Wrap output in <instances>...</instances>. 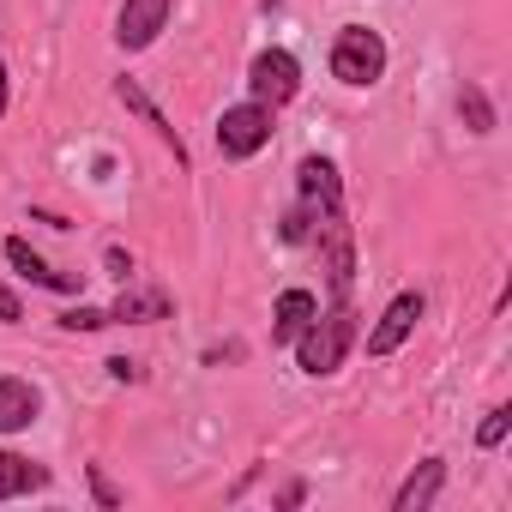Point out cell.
Masks as SVG:
<instances>
[{
	"mask_svg": "<svg viewBox=\"0 0 512 512\" xmlns=\"http://www.w3.org/2000/svg\"><path fill=\"white\" fill-rule=\"evenodd\" d=\"M350 344H356V314H350V302H338V308L314 314V320L296 332V362H302V374L326 380V374H338V368H344Z\"/></svg>",
	"mask_w": 512,
	"mask_h": 512,
	"instance_id": "1",
	"label": "cell"
},
{
	"mask_svg": "<svg viewBox=\"0 0 512 512\" xmlns=\"http://www.w3.org/2000/svg\"><path fill=\"white\" fill-rule=\"evenodd\" d=\"M380 73H386V37L368 25H344L332 43V79L362 91V85H380Z\"/></svg>",
	"mask_w": 512,
	"mask_h": 512,
	"instance_id": "2",
	"label": "cell"
},
{
	"mask_svg": "<svg viewBox=\"0 0 512 512\" xmlns=\"http://www.w3.org/2000/svg\"><path fill=\"white\" fill-rule=\"evenodd\" d=\"M266 145H272V109L266 103L223 109V121H217V151L223 157H253V151H266Z\"/></svg>",
	"mask_w": 512,
	"mask_h": 512,
	"instance_id": "3",
	"label": "cell"
},
{
	"mask_svg": "<svg viewBox=\"0 0 512 512\" xmlns=\"http://www.w3.org/2000/svg\"><path fill=\"white\" fill-rule=\"evenodd\" d=\"M247 91H253V103L284 109V103L302 91V67H296V55H284V49L253 55V67H247Z\"/></svg>",
	"mask_w": 512,
	"mask_h": 512,
	"instance_id": "4",
	"label": "cell"
},
{
	"mask_svg": "<svg viewBox=\"0 0 512 512\" xmlns=\"http://www.w3.org/2000/svg\"><path fill=\"white\" fill-rule=\"evenodd\" d=\"M302 211L308 223H326V217H344V187H338V169L326 157H302Z\"/></svg>",
	"mask_w": 512,
	"mask_h": 512,
	"instance_id": "5",
	"label": "cell"
},
{
	"mask_svg": "<svg viewBox=\"0 0 512 512\" xmlns=\"http://www.w3.org/2000/svg\"><path fill=\"white\" fill-rule=\"evenodd\" d=\"M422 308H428V302H422L416 290H404V296H398V302H392V308L380 314V326L368 332V356H392V350H398V344H404V338L416 332Z\"/></svg>",
	"mask_w": 512,
	"mask_h": 512,
	"instance_id": "6",
	"label": "cell"
},
{
	"mask_svg": "<svg viewBox=\"0 0 512 512\" xmlns=\"http://www.w3.org/2000/svg\"><path fill=\"white\" fill-rule=\"evenodd\" d=\"M169 13H175V0H127L121 7V49H151L157 43V31L169 25Z\"/></svg>",
	"mask_w": 512,
	"mask_h": 512,
	"instance_id": "7",
	"label": "cell"
},
{
	"mask_svg": "<svg viewBox=\"0 0 512 512\" xmlns=\"http://www.w3.org/2000/svg\"><path fill=\"white\" fill-rule=\"evenodd\" d=\"M7 260H13V272L25 278V284H37V290H61V296H73L79 290V278L73 272H55L49 260H43V253H31V241H7Z\"/></svg>",
	"mask_w": 512,
	"mask_h": 512,
	"instance_id": "8",
	"label": "cell"
},
{
	"mask_svg": "<svg viewBox=\"0 0 512 512\" xmlns=\"http://www.w3.org/2000/svg\"><path fill=\"white\" fill-rule=\"evenodd\" d=\"M440 488H446V464H440V458H422V464L404 476V488L392 494V512H428V506L440 500Z\"/></svg>",
	"mask_w": 512,
	"mask_h": 512,
	"instance_id": "9",
	"label": "cell"
},
{
	"mask_svg": "<svg viewBox=\"0 0 512 512\" xmlns=\"http://www.w3.org/2000/svg\"><path fill=\"white\" fill-rule=\"evenodd\" d=\"M37 410H43V398H37V386H31V380L0 374V434L31 428V422H37Z\"/></svg>",
	"mask_w": 512,
	"mask_h": 512,
	"instance_id": "10",
	"label": "cell"
},
{
	"mask_svg": "<svg viewBox=\"0 0 512 512\" xmlns=\"http://www.w3.org/2000/svg\"><path fill=\"white\" fill-rule=\"evenodd\" d=\"M31 488H49V470L31 464V458H19V452H0V500H19Z\"/></svg>",
	"mask_w": 512,
	"mask_h": 512,
	"instance_id": "11",
	"label": "cell"
},
{
	"mask_svg": "<svg viewBox=\"0 0 512 512\" xmlns=\"http://www.w3.org/2000/svg\"><path fill=\"white\" fill-rule=\"evenodd\" d=\"M314 314H320V302H314L308 290H284V296H278V308H272V338H278V344H284V338H296Z\"/></svg>",
	"mask_w": 512,
	"mask_h": 512,
	"instance_id": "12",
	"label": "cell"
},
{
	"mask_svg": "<svg viewBox=\"0 0 512 512\" xmlns=\"http://www.w3.org/2000/svg\"><path fill=\"white\" fill-rule=\"evenodd\" d=\"M115 97H121V103H127V109H133V115L145 121V127H157V139H169V145H175V157H187V151H181V133H175V127H169V121L157 115V103H151V97H145V91H139L133 79H121V85H115Z\"/></svg>",
	"mask_w": 512,
	"mask_h": 512,
	"instance_id": "13",
	"label": "cell"
},
{
	"mask_svg": "<svg viewBox=\"0 0 512 512\" xmlns=\"http://www.w3.org/2000/svg\"><path fill=\"white\" fill-rule=\"evenodd\" d=\"M115 320H169V302L163 296H121L115 314H109V326Z\"/></svg>",
	"mask_w": 512,
	"mask_h": 512,
	"instance_id": "14",
	"label": "cell"
},
{
	"mask_svg": "<svg viewBox=\"0 0 512 512\" xmlns=\"http://www.w3.org/2000/svg\"><path fill=\"white\" fill-rule=\"evenodd\" d=\"M458 109H464L470 133H494V109H488V97H482L476 85H464V91H458Z\"/></svg>",
	"mask_w": 512,
	"mask_h": 512,
	"instance_id": "15",
	"label": "cell"
},
{
	"mask_svg": "<svg viewBox=\"0 0 512 512\" xmlns=\"http://www.w3.org/2000/svg\"><path fill=\"white\" fill-rule=\"evenodd\" d=\"M506 428H512V410H506V404H494V410H488V422L476 428V446H500V440H506Z\"/></svg>",
	"mask_w": 512,
	"mask_h": 512,
	"instance_id": "16",
	"label": "cell"
},
{
	"mask_svg": "<svg viewBox=\"0 0 512 512\" xmlns=\"http://www.w3.org/2000/svg\"><path fill=\"white\" fill-rule=\"evenodd\" d=\"M61 326H67V332H103V326H109V314H97V308H67V314H61Z\"/></svg>",
	"mask_w": 512,
	"mask_h": 512,
	"instance_id": "17",
	"label": "cell"
},
{
	"mask_svg": "<svg viewBox=\"0 0 512 512\" xmlns=\"http://www.w3.org/2000/svg\"><path fill=\"white\" fill-rule=\"evenodd\" d=\"M91 488H97V500H103V506H121V494H115V482H109L103 470H91Z\"/></svg>",
	"mask_w": 512,
	"mask_h": 512,
	"instance_id": "18",
	"label": "cell"
},
{
	"mask_svg": "<svg viewBox=\"0 0 512 512\" xmlns=\"http://www.w3.org/2000/svg\"><path fill=\"white\" fill-rule=\"evenodd\" d=\"M109 374H115V380H139V362H127V356H115V362H109Z\"/></svg>",
	"mask_w": 512,
	"mask_h": 512,
	"instance_id": "19",
	"label": "cell"
},
{
	"mask_svg": "<svg viewBox=\"0 0 512 512\" xmlns=\"http://www.w3.org/2000/svg\"><path fill=\"white\" fill-rule=\"evenodd\" d=\"M0 320H19V296L7 284H0Z\"/></svg>",
	"mask_w": 512,
	"mask_h": 512,
	"instance_id": "20",
	"label": "cell"
},
{
	"mask_svg": "<svg viewBox=\"0 0 512 512\" xmlns=\"http://www.w3.org/2000/svg\"><path fill=\"white\" fill-rule=\"evenodd\" d=\"M0 115H7V67H0Z\"/></svg>",
	"mask_w": 512,
	"mask_h": 512,
	"instance_id": "21",
	"label": "cell"
}]
</instances>
